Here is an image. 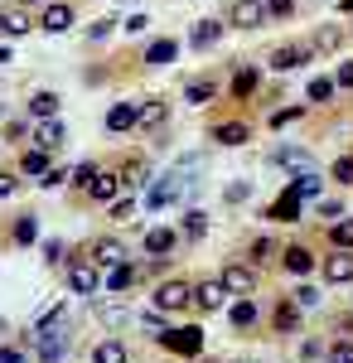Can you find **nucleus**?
I'll use <instances>...</instances> for the list:
<instances>
[{"label":"nucleus","instance_id":"obj_1","mask_svg":"<svg viewBox=\"0 0 353 363\" xmlns=\"http://www.w3.org/2000/svg\"><path fill=\"white\" fill-rule=\"evenodd\" d=\"M68 306H54L44 310L39 320H34V349H39V359L44 363H58L63 354H68Z\"/></svg>","mask_w":353,"mask_h":363},{"label":"nucleus","instance_id":"obj_2","mask_svg":"<svg viewBox=\"0 0 353 363\" xmlns=\"http://www.w3.org/2000/svg\"><path fill=\"white\" fill-rule=\"evenodd\" d=\"M179 194H184V169L174 165L169 174H160V179L145 189V208H155V213H160V208H169V203H174Z\"/></svg>","mask_w":353,"mask_h":363},{"label":"nucleus","instance_id":"obj_3","mask_svg":"<svg viewBox=\"0 0 353 363\" xmlns=\"http://www.w3.org/2000/svg\"><path fill=\"white\" fill-rule=\"evenodd\" d=\"M228 25L232 29H262L267 25V0H232L228 5Z\"/></svg>","mask_w":353,"mask_h":363},{"label":"nucleus","instance_id":"obj_4","mask_svg":"<svg viewBox=\"0 0 353 363\" xmlns=\"http://www.w3.org/2000/svg\"><path fill=\"white\" fill-rule=\"evenodd\" d=\"M73 20H78V10H73L68 0H49V5L39 10V29H44V34H68Z\"/></svg>","mask_w":353,"mask_h":363},{"label":"nucleus","instance_id":"obj_5","mask_svg":"<svg viewBox=\"0 0 353 363\" xmlns=\"http://www.w3.org/2000/svg\"><path fill=\"white\" fill-rule=\"evenodd\" d=\"M160 344L169 349V354H189L194 359V354L203 349V330H198V325H194V330H164Z\"/></svg>","mask_w":353,"mask_h":363},{"label":"nucleus","instance_id":"obj_6","mask_svg":"<svg viewBox=\"0 0 353 363\" xmlns=\"http://www.w3.org/2000/svg\"><path fill=\"white\" fill-rule=\"evenodd\" d=\"M310 58H315L310 44H281V49H271V73H291V68L310 63Z\"/></svg>","mask_w":353,"mask_h":363},{"label":"nucleus","instance_id":"obj_7","mask_svg":"<svg viewBox=\"0 0 353 363\" xmlns=\"http://www.w3.org/2000/svg\"><path fill=\"white\" fill-rule=\"evenodd\" d=\"M189 281H164L160 291H155V310H164V315H174V310H184L189 306Z\"/></svg>","mask_w":353,"mask_h":363},{"label":"nucleus","instance_id":"obj_8","mask_svg":"<svg viewBox=\"0 0 353 363\" xmlns=\"http://www.w3.org/2000/svg\"><path fill=\"white\" fill-rule=\"evenodd\" d=\"M68 286H73L78 296H97V286H102L97 262H92V257H87V262H73V267H68Z\"/></svg>","mask_w":353,"mask_h":363},{"label":"nucleus","instance_id":"obj_9","mask_svg":"<svg viewBox=\"0 0 353 363\" xmlns=\"http://www.w3.org/2000/svg\"><path fill=\"white\" fill-rule=\"evenodd\" d=\"M228 296H232V291L223 286V277H218V281H198V286H194L198 310H223V306H228Z\"/></svg>","mask_w":353,"mask_h":363},{"label":"nucleus","instance_id":"obj_10","mask_svg":"<svg viewBox=\"0 0 353 363\" xmlns=\"http://www.w3.org/2000/svg\"><path fill=\"white\" fill-rule=\"evenodd\" d=\"M271 165L276 169H296V174H300V169H315L305 145H276V150H271Z\"/></svg>","mask_w":353,"mask_h":363},{"label":"nucleus","instance_id":"obj_11","mask_svg":"<svg viewBox=\"0 0 353 363\" xmlns=\"http://www.w3.org/2000/svg\"><path fill=\"white\" fill-rule=\"evenodd\" d=\"M325 277L334 286H349L353 281V247H339L334 257H325Z\"/></svg>","mask_w":353,"mask_h":363},{"label":"nucleus","instance_id":"obj_12","mask_svg":"<svg viewBox=\"0 0 353 363\" xmlns=\"http://www.w3.org/2000/svg\"><path fill=\"white\" fill-rule=\"evenodd\" d=\"M121 184H126V179H116L111 169H97V174H92V184H87V194L97 199V203H116Z\"/></svg>","mask_w":353,"mask_h":363},{"label":"nucleus","instance_id":"obj_13","mask_svg":"<svg viewBox=\"0 0 353 363\" xmlns=\"http://www.w3.org/2000/svg\"><path fill=\"white\" fill-rule=\"evenodd\" d=\"M140 116V102H116V107H107V131L111 136H121V131H131Z\"/></svg>","mask_w":353,"mask_h":363},{"label":"nucleus","instance_id":"obj_14","mask_svg":"<svg viewBox=\"0 0 353 363\" xmlns=\"http://www.w3.org/2000/svg\"><path fill=\"white\" fill-rule=\"evenodd\" d=\"M34 20H29V5H15V10H0V34H10V39H20L29 34Z\"/></svg>","mask_w":353,"mask_h":363},{"label":"nucleus","instance_id":"obj_15","mask_svg":"<svg viewBox=\"0 0 353 363\" xmlns=\"http://www.w3.org/2000/svg\"><path fill=\"white\" fill-rule=\"evenodd\" d=\"M300 203H305V199H300L296 189H286V194L267 208V218H276V223H296V218H300Z\"/></svg>","mask_w":353,"mask_h":363},{"label":"nucleus","instance_id":"obj_16","mask_svg":"<svg viewBox=\"0 0 353 363\" xmlns=\"http://www.w3.org/2000/svg\"><path fill=\"white\" fill-rule=\"evenodd\" d=\"M223 286H228L232 296H252V291H257V272H252V267H228V272H223Z\"/></svg>","mask_w":353,"mask_h":363},{"label":"nucleus","instance_id":"obj_17","mask_svg":"<svg viewBox=\"0 0 353 363\" xmlns=\"http://www.w3.org/2000/svg\"><path fill=\"white\" fill-rule=\"evenodd\" d=\"M218 39H223V20H198L189 29V49H213Z\"/></svg>","mask_w":353,"mask_h":363},{"label":"nucleus","instance_id":"obj_18","mask_svg":"<svg viewBox=\"0 0 353 363\" xmlns=\"http://www.w3.org/2000/svg\"><path fill=\"white\" fill-rule=\"evenodd\" d=\"M164 116H169V107H164L160 97H155V102H140L136 126H140V131H155V126H164Z\"/></svg>","mask_w":353,"mask_h":363},{"label":"nucleus","instance_id":"obj_19","mask_svg":"<svg viewBox=\"0 0 353 363\" xmlns=\"http://www.w3.org/2000/svg\"><path fill=\"white\" fill-rule=\"evenodd\" d=\"M34 140H39L44 150H58V145H63V121H58V116L39 121V126H34Z\"/></svg>","mask_w":353,"mask_h":363},{"label":"nucleus","instance_id":"obj_20","mask_svg":"<svg viewBox=\"0 0 353 363\" xmlns=\"http://www.w3.org/2000/svg\"><path fill=\"white\" fill-rule=\"evenodd\" d=\"M247 121H223V126H213V140L218 145H247Z\"/></svg>","mask_w":353,"mask_h":363},{"label":"nucleus","instance_id":"obj_21","mask_svg":"<svg viewBox=\"0 0 353 363\" xmlns=\"http://www.w3.org/2000/svg\"><path fill=\"white\" fill-rule=\"evenodd\" d=\"M29 116H34V121L58 116V92H34V97H29Z\"/></svg>","mask_w":353,"mask_h":363},{"label":"nucleus","instance_id":"obj_22","mask_svg":"<svg viewBox=\"0 0 353 363\" xmlns=\"http://www.w3.org/2000/svg\"><path fill=\"white\" fill-rule=\"evenodd\" d=\"M174 54H179L174 39H155V44L145 49V63H150V68H164V63H174Z\"/></svg>","mask_w":353,"mask_h":363},{"label":"nucleus","instance_id":"obj_23","mask_svg":"<svg viewBox=\"0 0 353 363\" xmlns=\"http://www.w3.org/2000/svg\"><path fill=\"white\" fill-rule=\"evenodd\" d=\"M339 44H344V29H339V25H325L315 39H310V49H315V54H334Z\"/></svg>","mask_w":353,"mask_h":363},{"label":"nucleus","instance_id":"obj_24","mask_svg":"<svg viewBox=\"0 0 353 363\" xmlns=\"http://www.w3.org/2000/svg\"><path fill=\"white\" fill-rule=\"evenodd\" d=\"M286 272H296V277H310V267H315V257H310V247H286Z\"/></svg>","mask_w":353,"mask_h":363},{"label":"nucleus","instance_id":"obj_25","mask_svg":"<svg viewBox=\"0 0 353 363\" xmlns=\"http://www.w3.org/2000/svg\"><path fill=\"white\" fill-rule=\"evenodd\" d=\"M184 97H189L194 107H203V102H213V97H218V83H213V78H194V83L184 87Z\"/></svg>","mask_w":353,"mask_h":363},{"label":"nucleus","instance_id":"obj_26","mask_svg":"<svg viewBox=\"0 0 353 363\" xmlns=\"http://www.w3.org/2000/svg\"><path fill=\"white\" fill-rule=\"evenodd\" d=\"M92 363H126V344H116V339H102V344L92 349Z\"/></svg>","mask_w":353,"mask_h":363},{"label":"nucleus","instance_id":"obj_27","mask_svg":"<svg viewBox=\"0 0 353 363\" xmlns=\"http://www.w3.org/2000/svg\"><path fill=\"white\" fill-rule=\"evenodd\" d=\"M291 189H296L300 199H320V174H315V169H300L296 179H291Z\"/></svg>","mask_w":353,"mask_h":363},{"label":"nucleus","instance_id":"obj_28","mask_svg":"<svg viewBox=\"0 0 353 363\" xmlns=\"http://www.w3.org/2000/svg\"><path fill=\"white\" fill-rule=\"evenodd\" d=\"M257 83H262V78H257V68H237V73H232V97H252Z\"/></svg>","mask_w":353,"mask_h":363},{"label":"nucleus","instance_id":"obj_29","mask_svg":"<svg viewBox=\"0 0 353 363\" xmlns=\"http://www.w3.org/2000/svg\"><path fill=\"white\" fill-rule=\"evenodd\" d=\"M169 247H174V233H169V228H155V233H145V252H150V257H164Z\"/></svg>","mask_w":353,"mask_h":363},{"label":"nucleus","instance_id":"obj_30","mask_svg":"<svg viewBox=\"0 0 353 363\" xmlns=\"http://www.w3.org/2000/svg\"><path fill=\"white\" fill-rule=\"evenodd\" d=\"M92 262L97 267H116V262H126V252H121V242H97L92 247Z\"/></svg>","mask_w":353,"mask_h":363},{"label":"nucleus","instance_id":"obj_31","mask_svg":"<svg viewBox=\"0 0 353 363\" xmlns=\"http://www.w3.org/2000/svg\"><path fill=\"white\" fill-rule=\"evenodd\" d=\"M131 281H136V272H131L126 262H116V267H111V272H107V291H111V296H116V291H126Z\"/></svg>","mask_w":353,"mask_h":363},{"label":"nucleus","instance_id":"obj_32","mask_svg":"<svg viewBox=\"0 0 353 363\" xmlns=\"http://www.w3.org/2000/svg\"><path fill=\"white\" fill-rule=\"evenodd\" d=\"M20 169H25V174H44V169H49V150H44V145H34V150H25V160H20Z\"/></svg>","mask_w":353,"mask_h":363},{"label":"nucleus","instance_id":"obj_33","mask_svg":"<svg viewBox=\"0 0 353 363\" xmlns=\"http://www.w3.org/2000/svg\"><path fill=\"white\" fill-rule=\"evenodd\" d=\"M203 233H208V218H203L198 208H189V213H184V238H189V242H198Z\"/></svg>","mask_w":353,"mask_h":363},{"label":"nucleus","instance_id":"obj_34","mask_svg":"<svg viewBox=\"0 0 353 363\" xmlns=\"http://www.w3.org/2000/svg\"><path fill=\"white\" fill-rule=\"evenodd\" d=\"M334 78H310V92H305V97H310V102H329V97H334Z\"/></svg>","mask_w":353,"mask_h":363},{"label":"nucleus","instance_id":"obj_35","mask_svg":"<svg viewBox=\"0 0 353 363\" xmlns=\"http://www.w3.org/2000/svg\"><path fill=\"white\" fill-rule=\"evenodd\" d=\"M228 315H232V325H237V330H247V325H257V306H252V301H237V306L228 310Z\"/></svg>","mask_w":353,"mask_h":363},{"label":"nucleus","instance_id":"obj_36","mask_svg":"<svg viewBox=\"0 0 353 363\" xmlns=\"http://www.w3.org/2000/svg\"><path fill=\"white\" fill-rule=\"evenodd\" d=\"M329 238H334V247H353V218H339L329 228Z\"/></svg>","mask_w":353,"mask_h":363},{"label":"nucleus","instance_id":"obj_37","mask_svg":"<svg viewBox=\"0 0 353 363\" xmlns=\"http://www.w3.org/2000/svg\"><path fill=\"white\" fill-rule=\"evenodd\" d=\"M300 116H305V107H281V112H271V131H281V126H296Z\"/></svg>","mask_w":353,"mask_h":363},{"label":"nucleus","instance_id":"obj_38","mask_svg":"<svg viewBox=\"0 0 353 363\" xmlns=\"http://www.w3.org/2000/svg\"><path fill=\"white\" fill-rule=\"evenodd\" d=\"M296 15V0H267V20H291Z\"/></svg>","mask_w":353,"mask_h":363},{"label":"nucleus","instance_id":"obj_39","mask_svg":"<svg viewBox=\"0 0 353 363\" xmlns=\"http://www.w3.org/2000/svg\"><path fill=\"white\" fill-rule=\"evenodd\" d=\"M121 29H126V34H145V29H150V15L136 10V15H126V20H121Z\"/></svg>","mask_w":353,"mask_h":363},{"label":"nucleus","instance_id":"obj_40","mask_svg":"<svg viewBox=\"0 0 353 363\" xmlns=\"http://www.w3.org/2000/svg\"><path fill=\"white\" fill-rule=\"evenodd\" d=\"M276 325H281V330H296L300 325V306H281L276 310Z\"/></svg>","mask_w":353,"mask_h":363},{"label":"nucleus","instance_id":"obj_41","mask_svg":"<svg viewBox=\"0 0 353 363\" xmlns=\"http://www.w3.org/2000/svg\"><path fill=\"white\" fill-rule=\"evenodd\" d=\"M34 238H39V223L34 218H20L15 223V242H34Z\"/></svg>","mask_w":353,"mask_h":363},{"label":"nucleus","instance_id":"obj_42","mask_svg":"<svg viewBox=\"0 0 353 363\" xmlns=\"http://www.w3.org/2000/svg\"><path fill=\"white\" fill-rule=\"evenodd\" d=\"M334 179H339V184H353V155H339V160H334Z\"/></svg>","mask_w":353,"mask_h":363},{"label":"nucleus","instance_id":"obj_43","mask_svg":"<svg viewBox=\"0 0 353 363\" xmlns=\"http://www.w3.org/2000/svg\"><path fill=\"white\" fill-rule=\"evenodd\" d=\"M296 306L300 310H315V306H320V291H315V286H300V291H296Z\"/></svg>","mask_w":353,"mask_h":363},{"label":"nucleus","instance_id":"obj_44","mask_svg":"<svg viewBox=\"0 0 353 363\" xmlns=\"http://www.w3.org/2000/svg\"><path fill=\"white\" fill-rule=\"evenodd\" d=\"M111 29H116V20H97V25L87 29V39H92V44H102V39H111Z\"/></svg>","mask_w":353,"mask_h":363},{"label":"nucleus","instance_id":"obj_45","mask_svg":"<svg viewBox=\"0 0 353 363\" xmlns=\"http://www.w3.org/2000/svg\"><path fill=\"white\" fill-rule=\"evenodd\" d=\"M126 184H145V160H126Z\"/></svg>","mask_w":353,"mask_h":363},{"label":"nucleus","instance_id":"obj_46","mask_svg":"<svg viewBox=\"0 0 353 363\" xmlns=\"http://www.w3.org/2000/svg\"><path fill=\"white\" fill-rule=\"evenodd\" d=\"M329 363H353V344H349V339H344V344H334V349H329Z\"/></svg>","mask_w":353,"mask_h":363},{"label":"nucleus","instance_id":"obj_47","mask_svg":"<svg viewBox=\"0 0 353 363\" xmlns=\"http://www.w3.org/2000/svg\"><path fill=\"white\" fill-rule=\"evenodd\" d=\"M63 179H68V169H44V174H39V184H44V189H58Z\"/></svg>","mask_w":353,"mask_h":363},{"label":"nucleus","instance_id":"obj_48","mask_svg":"<svg viewBox=\"0 0 353 363\" xmlns=\"http://www.w3.org/2000/svg\"><path fill=\"white\" fill-rule=\"evenodd\" d=\"M247 194H252L247 184H228V189H223V199H228V203H247Z\"/></svg>","mask_w":353,"mask_h":363},{"label":"nucleus","instance_id":"obj_49","mask_svg":"<svg viewBox=\"0 0 353 363\" xmlns=\"http://www.w3.org/2000/svg\"><path fill=\"white\" fill-rule=\"evenodd\" d=\"M334 83H339V87H353V58H349V63H339V68H334Z\"/></svg>","mask_w":353,"mask_h":363},{"label":"nucleus","instance_id":"obj_50","mask_svg":"<svg viewBox=\"0 0 353 363\" xmlns=\"http://www.w3.org/2000/svg\"><path fill=\"white\" fill-rule=\"evenodd\" d=\"M320 354H325V349H320V339H305V344H300V359H305V363L320 359Z\"/></svg>","mask_w":353,"mask_h":363},{"label":"nucleus","instance_id":"obj_51","mask_svg":"<svg viewBox=\"0 0 353 363\" xmlns=\"http://www.w3.org/2000/svg\"><path fill=\"white\" fill-rule=\"evenodd\" d=\"M267 257H271V242H267V238H257V242H252V262H267Z\"/></svg>","mask_w":353,"mask_h":363},{"label":"nucleus","instance_id":"obj_52","mask_svg":"<svg viewBox=\"0 0 353 363\" xmlns=\"http://www.w3.org/2000/svg\"><path fill=\"white\" fill-rule=\"evenodd\" d=\"M92 174H97V165H78V169H73V179H78L82 189H87V184H92Z\"/></svg>","mask_w":353,"mask_h":363},{"label":"nucleus","instance_id":"obj_53","mask_svg":"<svg viewBox=\"0 0 353 363\" xmlns=\"http://www.w3.org/2000/svg\"><path fill=\"white\" fill-rule=\"evenodd\" d=\"M111 218H131V199H116L111 203Z\"/></svg>","mask_w":353,"mask_h":363},{"label":"nucleus","instance_id":"obj_54","mask_svg":"<svg viewBox=\"0 0 353 363\" xmlns=\"http://www.w3.org/2000/svg\"><path fill=\"white\" fill-rule=\"evenodd\" d=\"M102 320L107 325H121V306H102Z\"/></svg>","mask_w":353,"mask_h":363},{"label":"nucleus","instance_id":"obj_55","mask_svg":"<svg viewBox=\"0 0 353 363\" xmlns=\"http://www.w3.org/2000/svg\"><path fill=\"white\" fill-rule=\"evenodd\" d=\"M0 363H25V354L20 349H0Z\"/></svg>","mask_w":353,"mask_h":363},{"label":"nucleus","instance_id":"obj_56","mask_svg":"<svg viewBox=\"0 0 353 363\" xmlns=\"http://www.w3.org/2000/svg\"><path fill=\"white\" fill-rule=\"evenodd\" d=\"M15 194V179H10V174H0V199H10Z\"/></svg>","mask_w":353,"mask_h":363},{"label":"nucleus","instance_id":"obj_57","mask_svg":"<svg viewBox=\"0 0 353 363\" xmlns=\"http://www.w3.org/2000/svg\"><path fill=\"white\" fill-rule=\"evenodd\" d=\"M339 5H344V15H353V0H339Z\"/></svg>","mask_w":353,"mask_h":363},{"label":"nucleus","instance_id":"obj_58","mask_svg":"<svg viewBox=\"0 0 353 363\" xmlns=\"http://www.w3.org/2000/svg\"><path fill=\"white\" fill-rule=\"evenodd\" d=\"M20 5H49V0H20Z\"/></svg>","mask_w":353,"mask_h":363},{"label":"nucleus","instance_id":"obj_59","mask_svg":"<svg viewBox=\"0 0 353 363\" xmlns=\"http://www.w3.org/2000/svg\"><path fill=\"white\" fill-rule=\"evenodd\" d=\"M116 5H131V0H116Z\"/></svg>","mask_w":353,"mask_h":363}]
</instances>
